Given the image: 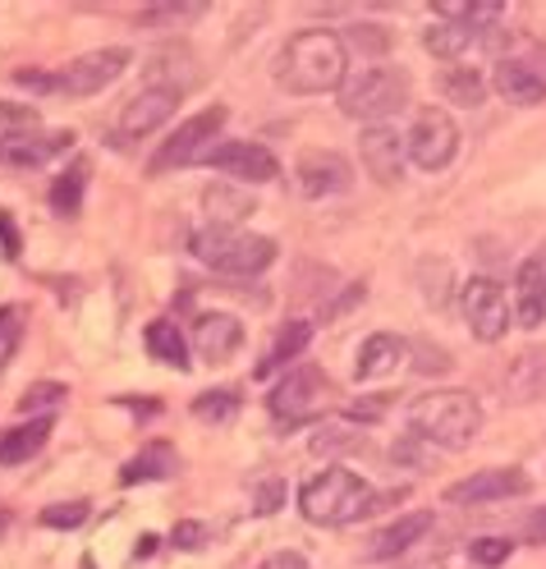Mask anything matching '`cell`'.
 Instances as JSON below:
<instances>
[{
  "instance_id": "2e32d148",
  "label": "cell",
  "mask_w": 546,
  "mask_h": 569,
  "mask_svg": "<svg viewBox=\"0 0 546 569\" xmlns=\"http://www.w3.org/2000/svg\"><path fill=\"white\" fill-rule=\"evenodd\" d=\"M295 180L304 198H336L354 184V166L340 152H308L295 170Z\"/></svg>"
},
{
  "instance_id": "f35d334b",
  "label": "cell",
  "mask_w": 546,
  "mask_h": 569,
  "mask_svg": "<svg viewBox=\"0 0 546 569\" xmlns=\"http://www.w3.org/2000/svg\"><path fill=\"white\" fill-rule=\"evenodd\" d=\"M88 501H69V506H47L42 510V528H83L88 523Z\"/></svg>"
},
{
  "instance_id": "ffe728a7",
  "label": "cell",
  "mask_w": 546,
  "mask_h": 569,
  "mask_svg": "<svg viewBox=\"0 0 546 569\" xmlns=\"http://www.w3.org/2000/svg\"><path fill=\"white\" fill-rule=\"evenodd\" d=\"M405 359H409V340H405V336H390V331H377V336L363 340L358 363H354V377H358V381L390 377Z\"/></svg>"
},
{
  "instance_id": "52a82bcc",
  "label": "cell",
  "mask_w": 546,
  "mask_h": 569,
  "mask_svg": "<svg viewBox=\"0 0 546 569\" xmlns=\"http://www.w3.org/2000/svg\"><path fill=\"white\" fill-rule=\"evenodd\" d=\"M125 69H129V51L125 47H101V51H88L79 60H69L64 69H56L51 92L56 97H92L101 88H111Z\"/></svg>"
},
{
  "instance_id": "3957f363",
  "label": "cell",
  "mask_w": 546,
  "mask_h": 569,
  "mask_svg": "<svg viewBox=\"0 0 546 569\" xmlns=\"http://www.w3.org/2000/svg\"><path fill=\"white\" fill-rule=\"evenodd\" d=\"M299 515L308 523H321V528H345L363 515H373V487L363 482L354 469H340V465H326L321 473L304 478L299 487Z\"/></svg>"
},
{
  "instance_id": "7a4b0ae2",
  "label": "cell",
  "mask_w": 546,
  "mask_h": 569,
  "mask_svg": "<svg viewBox=\"0 0 546 569\" xmlns=\"http://www.w3.org/2000/svg\"><path fill=\"white\" fill-rule=\"evenodd\" d=\"M409 427L436 450H464L483 432V405L468 390H427L409 405Z\"/></svg>"
},
{
  "instance_id": "4dcf8cb0",
  "label": "cell",
  "mask_w": 546,
  "mask_h": 569,
  "mask_svg": "<svg viewBox=\"0 0 546 569\" xmlns=\"http://www.w3.org/2000/svg\"><path fill=\"white\" fill-rule=\"evenodd\" d=\"M345 51H358V56H386L390 51V32L381 23H354L345 32Z\"/></svg>"
},
{
  "instance_id": "ac0fdd59",
  "label": "cell",
  "mask_w": 546,
  "mask_h": 569,
  "mask_svg": "<svg viewBox=\"0 0 546 569\" xmlns=\"http://www.w3.org/2000/svg\"><path fill=\"white\" fill-rule=\"evenodd\" d=\"M69 148H75V133H69V129H56V133H23V138H6V142H0V161L23 166V170H38V166L64 157Z\"/></svg>"
},
{
  "instance_id": "ee69618b",
  "label": "cell",
  "mask_w": 546,
  "mask_h": 569,
  "mask_svg": "<svg viewBox=\"0 0 546 569\" xmlns=\"http://www.w3.org/2000/svg\"><path fill=\"white\" fill-rule=\"evenodd\" d=\"M14 83L28 88V92H51V74H47V69H19Z\"/></svg>"
},
{
  "instance_id": "6da1fadb",
  "label": "cell",
  "mask_w": 546,
  "mask_h": 569,
  "mask_svg": "<svg viewBox=\"0 0 546 569\" xmlns=\"http://www.w3.org/2000/svg\"><path fill=\"white\" fill-rule=\"evenodd\" d=\"M276 88L295 92V97H321V92H340L349 79V51L345 38L331 28H304L295 32L280 51H276Z\"/></svg>"
},
{
  "instance_id": "8992f818",
  "label": "cell",
  "mask_w": 546,
  "mask_h": 569,
  "mask_svg": "<svg viewBox=\"0 0 546 569\" xmlns=\"http://www.w3.org/2000/svg\"><path fill=\"white\" fill-rule=\"evenodd\" d=\"M331 396H336L331 377H326L321 368H312V363H299V368H289V372H285V377L271 386L267 409H271V418H276V422L299 427V422L317 418Z\"/></svg>"
},
{
  "instance_id": "8fae6325",
  "label": "cell",
  "mask_w": 546,
  "mask_h": 569,
  "mask_svg": "<svg viewBox=\"0 0 546 569\" xmlns=\"http://www.w3.org/2000/svg\"><path fill=\"white\" fill-rule=\"evenodd\" d=\"M202 166L221 170V174H235V180H248V184H271V180H280L276 152L262 148V142H244V138L216 142V148L202 157Z\"/></svg>"
},
{
  "instance_id": "277c9868",
  "label": "cell",
  "mask_w": 546,
  "mask_h": 569,
  "mask_svg": "<svg viewBox=\"0 0 546 569\" xmlns=\"http://www.w3.org/2000/svg\"><path fill=\"white\" fill-rule=\"evenodd\" d=\"M189 253L221 271V276H262L271 262H276V239L267 234H252V230H239V226H198L189 234Z\"/></svg>"
},
{
  "instance_id": "7402d4cb",
  "label": "cell",
  "mask_w": 546,
  "mask_h": 569,
  "mask_svg": "<svg viewBox=\"0 0 546 569\" xmlns=\"http://www.w3.org/2000/svg\"><path fill=\"white\" fill-rule=\"evenodd\" d=\"M179 473V455H175V446L170 441H148L142 446L129 465L120 469V482L125 487H138V482H166V478H175Z\"/></svg>"
},
{
  "instance_id": "83f0119b",
  "label": "cell",
  "mask_w": 546,
  "mask_h": 569,
  "mask_svg": "<svg viewBox=\"0 0 546 569\" xmlns=\"http://www.w3.org/2000/svg\"><path fill=\"white\" fill-rule=\"evenodd\" d=\"M83 189H88V161H75L51 184V207L60 211V217H75V211L83 207Z\"/></svg>"
},
{
  "instance_id": "1f68e13d",
  "label": "cell",
  "mask_w": 546,
  "mask_h": 569,
  "mask_svg": "<svg viewBox=\"0 0 546 569\" xmlns=\"http://www.w3.org/2000/svg\"><path fill=\"white\" fill-rule=\"evenodd\" d=\"M42 116L32 106H14V101H0V142L6 138H23V133H38Z\"/></svg>"
},
{
  "instance_id": "484cf974",
  "label": "cell",
  "mask_w": 546,
  "mask_h": 569,
  "mask_svg": "<svg viewBox=\"0 0 546 569\" xmlns=\"http://www.w3.org/2000/svg\"><path fill=\"white\" fill-rule=\"evenodd\" d=\"M142 345H148V353H152L157 363L189 372V340L179 336V327H175V322H152L148 331H142Z\"/></svg>"
},
{
  "instance_id": "ba28073f",
  "label": "cell",
  "mask_w": 546,
  "mask_h": 569,
  "mask_svg": "<svg viewBox=\"0 0 546 569\" xmlns=\"http://www.w3.org/2000/svg\"><path fill=\"white\" fill-rule=\"evenodd\" d=\"M226 129V106H211V111H198L179 124L152 157V170H175V166H189V161H202L211 148H216V133Z\"/></svg>"
},
{
  "instance_id": "603a6c76",
  "label": "cell",
  "mask_w": 546,
  "mask_h": 569,
  "mask_svg": "<svg viewBox=\"0 0 546 569\" xmlns=\"http://www.w3.org/2000/svg\"><path fill=\"white\" fill-rule=\"evenodd\" d=\"M515 312H519L524 327L546 322V276H542L537 258H524V267L515 276Z\"/></svg>"
},
{
  "instance_id": "4fadbf2b",
  "label": "cell",
  "mask_w": 546,
  "mask_h": 569,
  "mask_svg": "<svg viewBox=\"0 0 546 569\" xmlns=\"http://www.w3.org/2000/svg\"><path fill=\"white\" fill-rule=\"evenodd\" d=\"M358 148H363V170H368L377 184H386V189H390V184L405 180L409 148H405V138H399L390 124H373V129H363Z\"/></svg>"
},
{
  "instance_id": "60d3db41",
  "label": "cell",
  "mask_w": 546,
  "mask_h": 569,
  "mask_svg": "<svg viewBox=\"0 0 546 569\" xmlns=\"http://www.w3.org/2000/svg\"><path fill=\"white\" fill-rule=\"evenodd\" d=\"M386 409H390V396H363V400H354L345 413H349L354 422H377V418H386Z\"/></svg>"
},
{
  "instance_id": "e0dca14e",
  "label": "cell",
  "mask_w": 546,
  "mask_h": 569,
  "mask_svg": "<svg viewBox=\"0 0 546 569\" xmlns=\"http://www.w3.org/2000/svg\"><path fill=\"white\" fill-rule=\"evenodd\" d=\"M505 396L515 405H537L546 400V345H533L524 353H515L505 368Z\"/></svg>"
},
{
  "instance_id": "d6a6232c",
  "label": "cell",
  "mask_w": 546,
  "mask_h": 569,
  "mask_svg": "<svg viewBox=\"0 0 546 569\" xmlns=\"http://www.w3.org/2000/svg\"><path fill=\"white\" fill-rule=\"evenodd\" d=\"M207 207L216 211V226H235L252 211V198L230 193V189H207Z\"/></svg>"
},
{
  "instance_id": "5b68a950",
  "label": "cell",
  "mask_w": 546,
  "mask_h": 569,
  "mask_svg": "<svg viewBox=\"0 0 546 569\" xmlns=\"http://www.w3.org/2000/svg\"><path fill=\"white\" fill-rule=\"evenodd\" d=\"M340 111L349 120H368V124H381L386 116H395L399 106H409L414 97V83L405 69L395 64H363L340 83Z\"/></svg>"
},
{
  "instance_id": "4316f807",
  "label": "cell",
  "mask_w": 546,
  "mask_h": 569,
  "mask_svg": "<svg viewBox=\"0 0 546 569\" xmlns=\"http://www.w3.org/2000/svg\"><path fill=\"white\" fill-rule=\"evenodd\" d=\"M478 38H483V32H473L468 23H436V28H427L423 47H427L431 56H441V60H459Z\"/></svg>"
},
{
  "instance_id": "f546056e",
  "label": "cell",
  "mask_w": 546,
  "mask_h": 569,
  "mask_svg": "<svg viewBox=\"0 0 546 569\" xmlns=\"http://www.w3.org/2000/svg\"><path fill=\"white\" fill-rule=\"evenodd\" d=\"M239 413V390L221 386V390H202V396L193 400V418L198 422H230Z\"/></svg>"
},
{
  "instance_id": "b9f144b4",
  "label": "cell",
  "mask_w": 546,
  "mask_h": 569,
  "mask_svg": "<svg viewBox=\"0 0 546 569\" xmlns=\"http://www.w3.org/2000/svg\"><path fill=\"white\" fill-rule=\"evenodd\" d=\"M515 538L528 542V547H546V506L519 519V532H515Z\"/></svg>"
},
{
  "instance_id": "bcb514c9",
  "label": "cell",
  "mask_w": 546,
  "mask_h": 569,
  "mask_svg": "<svg viewBox=\"0 0 546 569\" xmlns=\"http://www.w3.org/2000/svg\"><path fill=\"white\" fill-rule=\"evenodd\" d=\"M280 506V482L276 478H267L262 482V491H258V515H271Z\"/></svg>"
},
{
  "instance_id": "5bb4252c",
  "label": "cell",
  "mask_w": 546,
  "mask_h": 569,
  "mask_svg": "<svg viewBox=\"0 0 546 569\" xmlns=\"http://www.w3.org/2000/svg\"><path fill=\"white\" fill-rule=\"evenodd\" d=\"M193 349H198V359L211 363V368L230 363L244 349V322L235 312H202L193 322Z\"/></svg>"
},
{
  "instance_id": "30bf717a",
  "label": "cell",
  "mask_w": 546,
  "mask_h": 569,
  "mask_svg": "<svg viewBox=\"0 0 546 569\" xmlns=\"http://www.w3.org/2000/svg\"><path fill=\"white\" fill-rule=\"evenodd\" d=\"M459 303H464V317H468L473 336H478L483 345H496L509 331V299H505V290L492 276H473L464 284Z\"/></svg>"
},
{
  "instance_id": "d6986e66",
  "label": "cell",
  "mask_w": 546,
  "mask_h": 569,
  "mask_svg": "<svg viewBox=\"0 0 546 569\" xmlns=\"http://www.w3.org/2000/svg\"><path fill=\"white\" fill-rule=\"evenodd\" d=\"M427 528H431V515L427 510L399 515V519H390L386 528L373 532V542H368V551H363V560H395V556H405Z\"/></svg>"
},
{
  "instance_id": "9a60e30c",
  "label": "cell",
  "mask_w": 546,
  "mask_h": 569,
  "mask_svg": "<svg viewBox=\"0 0 546 569\" xmlns=\"http://www.w3.org/2000/svg\"><path fill=\"white\" fill-rule=\"evenodd\" d=\"M175 111H179V92H170V88H142L138 97L125 101V111H120V138H148Z\"/></svg>"
},
{
  "instance_id": "f6af8a7d",
  "label": "cell",
  "mask_w": 546,
  "mask_h": 569,
  "mask_svg": "<svg viewBox=\"0 0 546 569\" xmlns=\"http://www.w3.org/2000/svg\"><path fill=\"white\" fill-rule=\"evenodd\" d=\"M258 569H308V560H304L299 551H276V556H267Z\"/></svg>"
},
{
  "instance_id": "7bdbcfd3",
  "label": "cell",
  "mask_w": 546,
  "mask_h": 569,
  "mask_svg": "<svg viewBox=\"0 0 546 569\" xmlns=\"http://www.w3.org/2000/svg\"><path fill=\"white\" fill-rule=\"evenodd\" d=\"M19 248H23V239H19V226H14V217L6 207H0V253H6V262H19Z\"/></svg>"
},
{
  "instance_id": "d590c367",
  "label": "cell",
  "mask_w": 546,
  "mask_h": 569,
  "mask_svg": "<svg viewBox=\"0 0 546 569\" xmlns=\"http://www.w3.org/2000/svg\"><path fill=\"white\" fill-rule=\"evenodd\" d=\"M198 14H202L198 0H189V6H179V0H166V6L142 10L138 23H148V28H157V23H189V19H198Z\"/></svg>"
},
{
  "instance_id": "44dd1931",
  "label": "cell",
  "mask_w": 546,
  "mask_h": 569,
  "mask_svg": "<svg viewBox=\"0 0 546 569\" xmlns=\"http://www.w3.org/2000/svg\"><path fill=\"white\" fill-rule=\"evenodd\" d=\"M492 88L509 106H537V101H546V79L537 74L533 64H524V60H500L496 74H492Z\"/></svg>"
},
{
  "instance_id": "d4e9b609",
  "label": "cell",
  "mask_w": 546,
  "mask_h": 569,
  "mask_svg": "<svg viewBox=\"0 0 546 569\" xmlns=\"http://www.w3.org/2000/svg\"><path fill=\"white\" fill-rule=\"evenodd\" d=\"M47 437H51V418H32L23 427H10V432L0 437V465L6 469L10 465H28V459L47 446Z\"/></svg>"
},
{
  "instance_id": "9c48e42d",
  "label": "cell",
  "mask_w": 546,
  "mask_h": 569,
  "mask_svg": "<svg viewBox=\"0 0 546 569\" xmlns=\"http://www.w3.org/2000/svg\"><path fill=\"white\" fill-rule=\"evenodd\" d=\"M405 148H409V161H414L418 170H427V174L446 170V166L459 157V124H455V116H446V111H423V116L414 120L409 138H405Z\"/></svg>"
},
{
  "instance_id": "cb8c5ba5",
  "label": "cell",
  "mask_w": 546,
  "mask_h": 569,
  "mask_svg": "<svg viewBox=\"0 0 546 569\" xmlns=\"http://www.w3.org/2000/svg\"><path fill=\"white\" fill-rule=\"evenodd\" d=\"M308 340H312V327H308V322H285V327L276 331L271 349L262 353V363L252 368V377H271V372H280L285 363H295L299 353L308 349Z\"/></svg>"
},
{
  "instance_id": "8d00e7d4",
  "label": "cell",
  "mask_w": 546,
  "mask_h": 569,
  "mask_svg": "<svg viewBox=\"0 0 546 569\" xmlns=\"http://www.w3.org/2000/svg\"><path fill=\"white\" fill-rule=\"evenodd\" d=\"M509 551H515V538H473V542H468L473 565H487V569L505 565V560H509Z\"/></svg>"
},
{
  "instance_id": "ab89813d",
  "label": "cell",
  "mask_w": 546,
  "mask_h": 569,
  "mask_svg": "<svg viewBox=\"0 0 546 569\" xmlns=\"http://www.w3.org/2000/svg\"><path fill=\"white\" fill-rule=\"evenodd\" d=\"M207 538H211V528H207V523H198V519H179V523L170 528V542H175L179 551H198Z\"/></svg>"
},
{
  "instance_id": "681fc988",
  "label": "cell",
  "mask_w": 546,
  "mask_h": 569,
  "mask_svg": "<svg viewBox=\"0 0 546 569\" xmlns=\"http://www.w3.org/2000/svg\"><path fill=\"white\" fill-rule=\"evenodd\" d=\"M10 317H14L10 308H0V331H6V322H10Z\"/></svg>"
},
{
  "instance_id": "836d02e7",
  "label": "cell",
  "mask_w": 546,
  "mask_h": 569,
  "mask_svg": "<svg viewBox=\"0 0 546 569\" xmlns=\"http://www.w3.org/2000/svg\"><path fill=\"white\" fill-rule=\"evenodd\" d=\"M69 400V390L60 381H38V386H28L23 396H19V413H42V409H56ZM47 418V413H42Z\"/></svg>"
},
{
  "instance_id": "f907efd6",
  "label": "cell",
  "mask_w": 546,
  "mask_h": 569,
  "mask_svg": "<svg viewBox=\"0 0 546 569\" xmlns=\"http://www.w3.org/2000/svg\"><path fill=\"white\" fill-rule=\"evenodd\" d=\"M6 523H10V515H6V506H0V532H6Z\"/></svg>"
},
{
  "instance_id": "74e56055",
  "label": "cell",
  "mask_w": 546,
  "mask_h": 569,
  "mask_svg": "<svg viewBox=\"0 0 546 569\" xmlns=\"http://www.w3.org/2000/svg\"><path fill=\"white\" fill-rule=\"evenodd\" d=\"M409 353H414V372H423V377H441V372H450V353H446V349H436V345H427V340L409 345Z\"/></svg>"
},
{
  "instance_id": "7dc6e473",
  "label": "cell",
  "mask_w": 546,
  "mask_h": 569,
  "mask_svg": "<svg viewBox=\"0 0 546 569\" xmlns=\"http://www.w3.org/2000/svg\"><path fill=\"white\" fill-rule=\"evenodd\" d=\"M152 551H157V538L148 532V538H138V547H133V560H148Z\"/></svg>"
},
{
  "instance_id": "e575fe53",
  "label": "cell",
  "mask_w": 546,
  "mask_h": 569,
  "mask_svg": "<svg viewBox=\"0 0 546 569\" xmlns=\"http://www.w3.org/2000/svg\"><path fill=\"white\" fill-rule=\"evenodd\" d=\"M363 441L349 432V427H340V422H331V427H321V432L312 437V455H321V459H331V455H349V450H358Z\"/></svg>"
},
{
  "instance_id": "7c38bea8",
  "label": "cell",
  "mask_w": 546,
  "mask_h": 569,
  "mask_svg": "<svg viewBox=\"0 0 546 569\" xmlns=\"http://www.w3.org/2000/svg\"><path fill=\"white\" fill-rule=\"evenodd\" d=\"M533 478L524 469H483L473 478H459L446 487L450 506H492V501H509V496H528Z\"/></svg>"
},
{
  "instance_id": "f1b7e54d",
  "label": "cell",
  "mask_w": 546,
  "mask_h": 569,
  "mask_svg": "<svg viewBox=\"0 0 546 569\" xmlns=\"http://www.w3.org/2000/svg\"><path fill=\"white\" fill-rule=\"evenodd\" d=\"M441 88L459 106H483V97H487V79L478 74V69H468V64H450L441 74Z\"/></svg>"
},
{
  "instance_id": "c3c4849f",
  "label": "cell",
  "mask_w": 546,
  "mask_h": 569,
  "mask_svg": "<svg viewBox=\"0 0 546 569\" xmlns=\"http://www.w3.org/2000/svg\"><path fill=\"white\" fill-rule=\"evenodd\" d=\"M533 258H537V267H542V276H546V243L537 248V253H533Z\"/></svg>"
}]
</instances>
